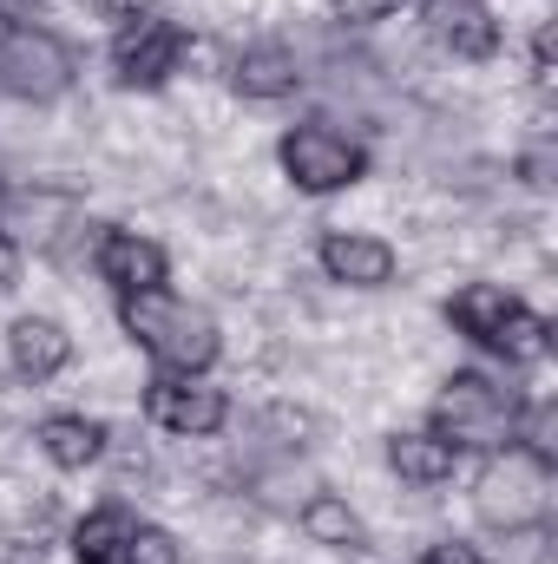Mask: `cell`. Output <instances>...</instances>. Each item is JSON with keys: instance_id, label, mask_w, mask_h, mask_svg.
<instances>
[{"instance_id": "27", "label": "cell", "mask_w": 558, "mask_h": 564, "mask_svg": "<svg viewBox=\"0 0 558 564\" xmlns=\"http://www.w3.org/2000/svg\"><path fill=\"white\" fill-rule=\"evenodd\" d=\"M93 7H99L106 20H119V26H126V20H139V13H158V0H93Z\"/></svg>"}, {"instance_id": "19", "label": "cell", "mask_w": 558, "mask_h": 564, "mask_svg": "<svg viewBox=\"0 0 558 564\" xmlns=\"http://www.w3.org/2000/svg\"><path fill=\"white\" fill-rule=\"evenodd\" d=\"M486 355H500L506 368H539V361L552 355V322L519 295V302H513V315L500 322V335H493V348H486Z\"/></svg>"}, {"instance_id": "4", "label": "cell", "mask_w": 558, "mask_h": 564, "mask_svg": "<svg viewBox=\"0 0 558 564\" xmlns=\"http://www.w3.org/2000/svg\"><path fill=\"white\" fill-rule=\"evenodd\" d=\"M79 79V53L66 33L40 20H0V93L20 106H60Z\"/></svg>"}, {"instance_id": "3", "label": "cell", "mask_w": 558, "mask_h": 564, "mask_svg": "<svg viewBox=\"0 0 558 564\" xmlns=\"http://www.w3.org/2000/svg\"><path fill=\"white\" fill-rule=\"evenodd\" d=\"M519 414H526V394L519 388L493 381L486 368H460V375L440 381V394L427 408V426L453 453H480L486 459V453H500V446L519 440Z\"/></svg>"}, {"instance_id": "13", "label": "cell", "mask_w": 558, "mask_h": 564, "mask_svg": "<svg viewBox=\"0 0 558 564\" xmlns=\"http://www.w3.org/2000/svg\"><path fill=\"white\" fill-rule=\"evenodd\" d=\"M73 217H79V197L60 191V184H26V191H7V197H0V230H7L20 250L33 243L40 257L60 243V230H66Z\"/></svg>"}, {"instance_id": "25", "label": "cell", "mask_w": 558, "mask_h": 564, "mask_svg": "<svg viewBox=\"0 0 558 564\" xmlns=\"http://www.w3.org/2000/svg\"><path fill=\"white\" fill-rule=\"evenodd\" d=\"M420 564H486L480 558V545H466V539H440V545H427Z\"/></svg>"}, {"instance_id": "2", "label": "cell", "mask_w": 558, "mask_h": 564, "mask_svg": "<svg viewBox=\"0 0 558 564\" xmlns=\"http://www.w3.org/2000/svg\"><path fill=\"white\" fill-rule=\"evenodd\" d=\"M552 492H558V466L539 459L533 446H500L480 459L473 473V519L500 539H526L552 519Z\"/></svg>"}, {"instance_id": "9", "label": "cell", "mask_w": 558, "mask_h": 564, "mask_svg": "<svg viewBox=\"0 0 558 564\" xmlns=\"http://www.w3.org/2000/svg\"><path fill=\"white\" fill-rule=\"evenodd\" d=\"M93 276L106 282L112 295H144V289H164V282H171V257H164V243H158V237H144V230L99 224Z\"/></svg>"}, {"instance_id": "21", "label": "cell", "mask_w": 558, "mask_h": 564, "mask_svg": "<svg viewBox=\"0 0 558 564\" xmlns=\"http://www.w3.org/2000/svg\"><path fill=\"white\" fill-rule=\"evenodd\" d=\"M513 171H519V184H533V191H552V177H558V144H552V132H533V139L519 144Z\"/></svg>"}, {"instance_id": "5", "label": "cell", "mask_w": 558, "mask_h": 564, "mask_svg": "<svg viewBox=\"0 0 558 564\" xmlns=\"http://www.w3.org/2000/svg\"><path fill=\"white\" fill-rule=\"evenodd\" d=\"M277 164L302 197H335L368 177V144L342 132L335 119H302L277 139Z\"/></svg>"}, {"instance_id": "12", "label": "cell", "mask_w": 558, "mask_h": 564, "mask_svg": "<svg viewBox=\"0 0 558 564\" xmlns=\"http://www.w3.org/2000/svg\"><path fill=\"white\" fill-rule=\"evenodd\" d=\"M73 355H79V341H73L66 322H53V315H13V322H7V368H13L26 388L60 381V375L73 368Z\"/></svg>"}, {"instance_id": "23", "label": "cell", "mask_w": 558, "mask_h": 564, "mask_svg": "<svg viewBox=\"0 0 558 564\" xmlns=\"http://www.w3.org/2000/svg\"><path fill=\"white\" fill-rule=\"evenodd\" d=\"M408 0H329V13H335V26H348V33H362V26H382V20H395Z\"/></svg>"}, {"instance_id": "20", "label": "cell", "mask_w": 558, "mask_h": 564, "mask_svg": "<svg viewBox=\"0 0 558 564\" xmlns=\"http://www.w3.org/2000/svg\"><path fill=\"white\" fill-rule=\"evenodd\" d=\"M309 492H315V473H309L296 453H277V466H264V473L250 479V499L270 506V512H282V519H296Z\"/></svg>"}, {"instance_id": "22", "label": "cell", "mask_w": 558, "mask_h": 564, "mask_svg": "<svg viewBox=\"0 0 558 564\" xmlns=\"http://www.w3.org/2000/svg\"><path fill=\"white\" fill-rule=\"evenodd\" d=\"M126 564H184V545H178L164 525L139 519V532H132V545H126Z\"/></svg>"}, {"instance_id": "17", "label": "cell", "mask_w": 558, "mask_h": 564, "mask_svg": "<svg viewBox=\"0 0 558 564\" xmlns=\"http://www.w3.org/2000/svg\"><path fill=\"white\" fill-rule=\"evenodd\" d=\"M132 532H139V512H132V506H119V499L93 506V512H86V519H73V532H66L73 564H126Z\"/></svg>"}, {"instance_id": "16", "label": "cell", "mask_w": 558, "mask_h": 564, "mask_svg": "<svg viewBox=\"0 0 558 564\" xmlns=\"http://www.w3.org/2000/svg\"><path fill=\"white\" fill-rule=\"evenodd\" d=\"M296 525H302V539L322 545V552H348V558L368 552V525H362V512H355L342 492H329V486H315V492L302 499Z\"/></svg>"}, {"instance_id": "26", "label": "cell", "mask_w": 558, "mask_h": 564, "mask_svg": "<svg viewBox=\"0 0 558 564\" xmlns=\"http://www.w3.org/2000/svg\"><path fill=\"white\" fill-rule=\"evenodd\" d=\"M20 270H26V250H20V243H13V237L0 230V295H7L13 282H20Z\"/></svg>"}, {"instance_id": "14", "label": "cell", "mask_w": 558, "mask_h": 564, "mask_svg": "<svg viewBox=\"0 0 558 564\" xmlns=\"http://www.w3.org/2000/svg\"><path fill=\"white\" fill-rule=\"evenodd\" d=\"M382 453H388V473H395L401 486H415V492H433V486H447V479L460 473V453H453L433 426H395Z\"/></svg>"}, {"instance_id": "1", "label": "cell", "mask_w": 558, "mask_h": 564, "mask_svg": "<svg viewBox=\"0 0 558 564\" xmlns=\"http://www.w3.org/2000/svg\"><path fill=\"white\" fill-rule=\"evenodd\" d=\"M119 328L151 355L158 375H211L224 361V328L204 302L178 295L171 282L164 289H144V295H119Z\"/></svg>"}, {"instance_id": "6", "label": "cell", "mask_w": 558, "mask_h": 564, "mask_svg": "<svg viewBox=\"0 0 558 564\" xmlns=\"http://www.w3.org/2000/svg\"><path fill=\"white\" fill-rule=\"evenodd\" d=\"M106 66H112V79H119L126 93H158V86H171V79L184 73V26L164 20V13L126 20V26L112 33V46H106Z\"/></svg>"}, {"instance_id": "24", "label": "cell", "mask_w": 558, "mask_h": 564, "mask_svg": "<svg viewBox=\"0 0 558 564\" xmlns=\"http://www.w3.org/2000/svg\"><path fill=\"white\" fill-rule=\"evenodd\" d=\"M533 79H539V93L558 86V20H539L533 26Z\"/></svg>"}, {"instance_id": "8", "label": "cell", "mask_w": 558, "mask_h": 564, "mask_svg": "<svg viewBox=\"0 0 558 564\" xmlns=\"http://www.w3.org/2000/svg\"><path fill=\"white\" fill-rule=\"evenodd\" d=\"M315 263L335 289H355V295H375V289H395L401 276V250L375 230H322L315 237Z\"/></svg>"}, {"instance_id": "11", "label": "cell", "mask_w": 558, "mask_h": 564, "mask_svg": "<svg viewBox=\"0 0 558 564\" xmlns=\"http://www.w3.org/2000/svg\"><path fill=\"white\" fill-rule=\"evenodd\" d=\"M224 79H230V93L250 99V106H282V99H296V93L309 86V66H302V53H296L289 40H250V46L230 53Z\"/></svg>"}, {"instance_id": "7", "label": "cell", "mask_w": 558, "mask_h": 564, "mask_svg": "<svg viewBox=\"0 0 558 564\" xmlns=\"http://www.w3.org/2000/svg\"><path fill=\"white\" fill-rule=\"evenodd\" d=\"M139 408L171 440H217L230 426V394L211 375H151Z\"/></svg>"}, {"instance_id": "10", "label": "cell", "mask_w": 558, "mask_h": 564, "mask_svg": "<svg viewBox=\"0 0 558 564\" xmlns=\"http://www.w3.org/2000/svg\"><path fill=\"white\" fill-rule=\"evenodd\" d=\"M420 33L460 59V66H486L500 53V13L493 0H420Z\"/></svg>"}, {"instance_id": "15", "label": "cell", "mask_w": 558, "mask_h": 564, "mask_svg": "<svg viewBox=\"0 0 558 564\" xmlns=\"http://www.w3.org/2000/svg\"><path fill=\"white\" fill-rule=\"evenodd\" d=\"M33 446L46 453V466L86 473V466H99L112 453V426L93 421V414H46V421L33 426Z\"/></svg>"}, {"instance_id": "18", "label": "cell", "mask_w": 558, "mask_h": 564, "mask_svg": "<svg viewBox=\"0 0 558 564\" xmlns=\"http://www.w3.org/2000/svg\"><path fill=\"white\" fill-rule=\"evenodd\" d=\"M513 289L506 282H460L453 295H447V322H453V335H466L473 348H493V335H500V322L513 315Z\"/></svg>"}]
</instances>
